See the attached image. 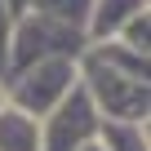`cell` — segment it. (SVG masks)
I'll use <instances>...</instances> for the list:
<instances>
[{
	"label": "cell",
	"instance_id": "1",
	"mask_svg": "<svg viewBox=\"0 0 151 151\" xmlns=\"http://www.w3.org/2000/svg\"><path fill=\"white\" fill-rule=\"evenodd\" d=\"M80 85L111 120H147V58L120 40H98L80 62Z\"/></svg>",
	"mask_w": 151,
	"mask_h": 151
},
{
	"label": "cell",
	"instance_id": "2",
	"mask_svg": "<svg viewBox=\"0 0 151 151\" xmlns=\"http://www.w3.org/2000/svg\"><path fill=\"white\" fill-rule=\"evenodd\" d=\"M27 76L18 80V89L9 93V102L18 107V111H27V116H49L71 89H76V80H80V67L71 62V53H53V58H36V67L27 62L22 67Z\"/></svg>",
	"mask_w": 151,
	"mask_h": 151
},
{
	"label": "cell",
	"instance_id": "3",
	"mask_svg": "<svg viewBox=\"0 0 151 151\" xmlns=\"http://www.w3.org/2000/svg\"><path fill=\"white\" fill-rule=\"evenodd\" d=\"M0 151H40V120L18 107H0Z\"/></svg>",
	"mask_w": 151,
	"mask_h": 151
},
{
	"label": "cell",
	"instance_id": "4",
	"mask_svg": "<svg viewBox=\"0 0 151 151\" xmlns=\"http://www.w3.org/2000/svg\"><path fill=\"white\" fill-rule=\"evenodd\" d=\"M138 9H147V0H93L89 14H85L89 36H93V40H111V36L120 31V22H124L129 14H138Z\"/></svg>",
	"mask_w": 151,
	"mask_h": 151
},
{
	"label": "cell",
	"instance_id": "5",
	"mask_svg": "<svg viewBox=\"0 0 151 151\" xmlns=\"http://www.w3.org/2000/svg\"><path fill=\"white\" fill-rule=\"evenodd\" d=\"M5 102H9V89H5V85H0V107H5Z\"/></svg>",
	"mask_w": 151,
	"mask_h": 151
}]
</instances>
